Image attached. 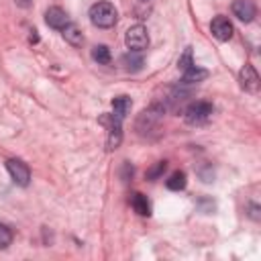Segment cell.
<instances>
[{"label":"cell","instance_id":"5b68a950","mask_svg":"<svg viewBox=\"0 0 261 261\" xmlns=\"http://www.w3.org/2000/svg\"><path fill=\"white\" fill-rule=\"evenodd\" d=\"M45 22L51 27V29H57V31H63L71 20L67 16V12L59 6H51L47 12H45Z\"/></svg>","mask_w":261,"mask_h":261},{"label":"cell","instance_id":"8fae6325","mask_svg":"<svg viewBox=\"0 0 261 261\" xmlns=\"http://www.w3.org/2000/svg\"><path fill=\"white\" fill-rule=\"evenodd\" d=\"M63 39H65L71 47H82V43H84V35H82V31L77 29V24H73V22H69V24L63 29Z\"/></svg>","mask_w":261,"mask_h":261},{"label":"cell","instance_id":"9c48e42d","mask_svg":"<svg viewBox=\"0 0 261 261\" xmlns=\"http://www.w3.org/2000/svg\"><path fill=\"white\" fill-rule=\"evenodd\" d=\"M122 141V120L110 114V124H108V149H116Z\"/></svg>","mask_w":261,"mask_h":261},{"label":"cell","instance_id":"7a4b0ae2","mask_svg":"<svg viewBox=\"0 0 261 261\" xmlns=\"http://www.w3.org/2000/svg\"><path fill=\"white\" fill-rule=\"evenodd\" d=\"M214 108L210 102H192L186 110H184V118L188 124H204L210 116H212Z\"/></svg>","mask_w":261,"mask_h":261},{"label":"cell","instance_id":"d6986e66","mask_svg":"<svg viewBox=\"0 0 261 261\" xmlns=\"http://www.w3.org/2000/svg\"><path fill=\"white\" fill-rule=\"evenodd\" d=\"M165 167H167V163H165V161H159L153 169H149V171H147V177H149V179H157V177L165 171Z\"/></svg>","mask_w":261,"mask_h":261},{"label":"cell","instance_id":"4fadbf2b","mask_svg":"<svg viewBox=\"0 0 261 261\" xmlns=\"http://www.w3.org/2000/svg\"><path fill=\"white\" fill-rule=\"evenodd\" d=\"M206 77H208V71L202 67L190 65L188 69H184V84H196V82H202Z\"/></svg>","mask_w":261,"mask_h":261},{"label":"cell","instance_id":"ffe728a7","mask_svg":"<svg viewBox=\"0 0 261 261\" xmlns=\"http://www.w3.org/2000/svg\"><path fill=\"white\" fill-rule=\"evenodd\" d=\"M16 4H18V6H22V8H27V6L31 4V0H16Z\"/></svg>","mask_w":261,"mask_h":261},{"label":"cell","instance_id":"9a60e30c","mask_svg":"<svg viewBox=\"0 0 261 261\" xmlns=\"http://www.w3.org/2000/svg\"><path fill=\"white\" fill-rule=\"evenodd\" d=\"M141 51H130V53H126L120 61H122V65L126 67V69H130V71H137V69H141V65H143V57L139 55Z\"/></svg>","mask_w":261,"mask_h":261},{"label":"cell","instance_id":"30bf717a","mask_svg":"<svg viewBox=\"0 0 261 261\" xmlns=\"http://www.w3.org/2000/svg\"><path fill=\"white\" fill-rule=\"evenodd\" d=\"M128 110H130V98L128 96H118L112 100V116H116L118 120H124Z\"/></svg>","mask_w":261,"mask_h":261},{"label":"cell","instance_id":"277c9868","mask_svg":"<svg viewBox=\"0 0 261 261\" xmlns=\"http://www.w3.org/2000/svg\"><path fill=\"white\" fill-rule=\"evenodd\" d=\"M6 169H8V173H10V177H12V181L16 186H20V188L29 186L31 169H29V165L24 161H20V159H8L6 161Z\"/></svg>","mask_w":261,"mask_h":261},{"label":"cell","instance_id":"ba28073f","mask_svg":"<svg viewBox=\"0 0 261 261\" xmlns=\"http://www.w3.org/2000/svg\"><path fill=\"white\" fill-rule=\"evenodd\" d=\"M241 86L247 92H257L259 90V75H257L253 65H245L241 69Z\"/></svg>","mask_w":261,"mask_h":261},{"label":"cell","instance_id":"8992f818","mask_svg":"<svg viewBox=\"0 0 261 261\" xmlns=\"http://www.w3.org/2000/svg\"><path fill=\"white\" fill-rule=\"evenodd\" d=\"M210 31L218 41H228L232 37V22L226 16H216L210 22Z\"/></svg>","mask_w":261,"mask_h":261},{"label":"cell","instance_id":"5bb4252c","mask_svg":"<svg viewBox=\"0 0 261 261\" xmlns=\"http://www.w3.org/2000/svg\"><path fill=\"white\" fill-rule=\"evenodd\" d=\"M186 184H188V177H186L184 171H173V173L169 175V179L165 181L167 190H171V192H179V190H184Z\"/></svg>","mask_w":261,"mask_h":261},{"label":"cell","instance_id":"ac0fdd59","mask_svg":"<svg viewBox=\"0 0 261 261\" xmlns=\"http://www.w3.org/2000/svg\"><path fill=\"white\" fill-rule=\"evenodd\" d=\"M190 65H194V63H192V47H188V49H186V53H184V55L179 57V61H177V67H179L181 71H184V69H188Z\"/></svg>","mask_w":261,"mask_h":261},{"label":"cell","instance_id":"52a82bcc","mask_svg":"<svg viewBox=\"0 0 261 261\" xmlns=\"http://www.w3.org/2000/svg\"><path fill=\"white\" fill-rule=\"evenodd\" d=\"M255 12H257V8L251 0H234L232 2V14L243 22H251L255 18Z\"/></svg>","mask_w":261,"mask_h":261},{"label":"cell","instance_id":"2e32d148","mask_svg":"<svg viewBox=\"0 0 261 261\" xmlns=\"http://www.w3.org/2000/svg\"><path fill=\"white\" fill-rule=\"evenodd\" d=\"M92 59L98 61V63H102V65L110 63V49L106 45H96L92 49Z\"/></svg>","mask_w":261,"mask_h":261},{"label":"cell","instance_id":"3957f363","mask_svg":"<svg viewBox=\"0 0 261 261\" xmlns=\"http://www.w3.org/2000/svg\"><path fill=\"white\" fill-rule=\"evenodd\" d=\"M124 43L130 51H143L149 47V33L143 24H135L126 31V37H124Z\"/></svg>","mask_w":261,"mask_h":261},{"label":"cell","instance_id":"7c38bea8","mask_svg":"<svg viewBox=\"0 0 261 261\" xmlns=\"http://www.w3.org/2000/svg\"><path fill=\"white\" fill-rule=\"evenodd\" d=\"M130 204H133V208H135V212H137V214H141V216H149V214H151V204H149L147 196H143L141 192L133 194Z\"/></svg>","mask_w":261,"mask_h":261},{"label":"cell","instance_id":"e0dca14e","mask_svg":"<svg viewBox=\"0 0 261 261\" xmlns=\"http://www.w3.org/2000/svg\"><path fill=\"white\" fill-rule=\"evenodd\" d=\"M12 243V230L6 224H0V249H6Z\"/></svg>","mask_w":261,"mask_h":261},{"label":"cell","instance_id":"6da1fadb","mask_svg":"<svg viewBox=\"0 0 261 261\" xmlns=\"http://www.w3.org/2000/svg\"><path fill=\"white\" fill-rule=\"evenodd\" d=\"M90 20L94 27L98 29H110L116 24V18H118V12L114 8V4L110 2H96L90 6V12H88Z\"/></svg>","mask_w":261,"mask_h":261}]
</instances>
